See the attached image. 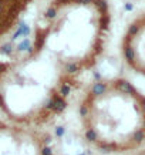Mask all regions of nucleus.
I'll return each instance as SVG.
<instances>
[{
    "mask_svg": "<svg viewBox=\"0 0 145 155\" xmlns=\"http://www.w3.org/2000/svg\"><path fill=\"white\" fill-rule=\"evenodd\" d=\"M85 141L104 154H129L145 144V94L125 78L91 84L78 107Z\"/></svg>",
    "mask_w": 145,
    "mask_h": 155,
    "instance_id": "obj_2",
    "label": "nucleus"
},
{
    "mask_svg": "<svg viewBox=\"0 0 145 155\" xmlns=\"http://www.w3.org/2000/svg\"><path fill=\"white\" fill-rule=\"evenodd\" d=\"M110 24L107 0H50L27 51L75 90L103 56Z\"/></svg>",
    "mask_w": 145,
    "mask_h": 155,
    "instance_id": "obj_1",
    "label": "nucleus"
},
{
    "mask_svg": "<svg viewBox=\"0 0 145 155\" xmlns=\"http://www.w3.org/2000/svg\"><path fill=\"white\" fill-rule=\"evenodd\" d=\"M0 155H54L53 141L43 128L0 121Z\"/></svg>",
    "mask_w": 145,
    "mask_h": 155,
    "instance_id": "obj_3",
    "label": "nucleus"
},
{
    "mask_svg": "<svg viewBox=\"0 0 145 155\" xmlns=\"http://www.w3.org/2000/svg\"><path fill=\"white\" fill-rule=\"evenodd\" d=\"M121 53L125 64L134 73L145 77V13L128 24L121 41Z\"/></svg>",
    "mask_w": 145,
    "mask_h": 155,
    "instance_id": "obj_4",
    "label": "nucleus"
},
{
    "mask_svg": "<svg viewBox=\"0 0 145 155\" xmlns=\"http://www.w3.org/2000/svg\"><path fill=\"white\" fill-rule=\"evenodd\" d=\"M32 0H0V39L14 26L20 13Z\"/></svg>",
    "mask_w": 145,
    "mask_h": 155,
    "instance_id": "obj_5",
    "label": "nucleus"
}]
</instances>
